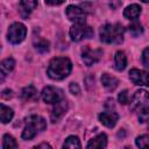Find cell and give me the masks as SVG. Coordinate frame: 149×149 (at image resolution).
Listing matches in <instances>:
<instances>
[{
    "instance_id": "6da1fadb",
    "label": "cell",
    "mask_w": 149,
    "mask_h": 149,
    "mask_svg": "<svg viewBox=\"0 0 149 149\" xmlns=\"http://www.w3.org/2000/svg\"><path fill=\"white\" fill-rule=\"evenodd\" d=\"M72 70V63L66 57L52 58L48 65L47 74L55 80H61L66 78Z\"/></svg>"
},
{
    "instance_id": "f1b7e54d",
    "label": "cell",
    "mask_w": 149,
    "mask_h": 149,
    "mask_svg": "<svg viewBox=\"0 0 149 149\" xmlns=\"http://www.w3.org/2000/svg\"><path fill=\"white\" fill-rule=\"evenodd\" d=\"M69 88H70V92L72 94H79V92H80V88H79L78 84H76V83H71Z\"/></svg>"
},
{
    "instance_id": "2e32d148",
    "label": "cell",
    "mask_w": 149,
    "mask_h": 149,
    "mask_svg": "<svg viewBox=\"0 0 149 149\" xmlns=\"http://www.w3.org/2000/svg\"><path fill=\"white\" fill-rule=\"evenodd\" d=\"M106 146H107V136L104 133L97 135L87 143V148H105Z\"/></svg>"
},
{
    "instance_id": "9c48e42d",
    "label": "cell",
    "mask_w": 149,
    "mask_h": 149,
    "mask_svg": "<svg viewBox=\"0 0 149 149\" xmlns=\"http://www.w3.org/2000/svg\"><path fill=\"white\" fill-rule=\"evenodd\" d=\"M65 14H66L68 19L74 23L85 22V19H86V13L84 12V9H81L78 6H73V5H70L66 7Z\"/></svg>"
},
{
    "instance_id": "d6a6232c",
    "label": "cell",
    "mask_w": 149,
    "mask_h": 149,
    "mask_svg": "<svg viewBox=\"0 0 149 149\" xmlns=\"http://www.w3.org/2000/svg\"><path fill=\"white\" fill-rule=\"evenodd\" d=\"M141 1H143V2H149V0H141Z\"/></svg>"
},
{
    "instance_id": "8fae6325",
    "label": "cell",
    "mask_w": 149,
    "mask_h": 149,
    "mask_svg": "<svg viewBox=\"0 0 149 149\" xmlns=\"http://www.w3.org/2000/svg\"><path fill=\"white\" fill-rule=\"evenodd\" d=\"M68 107H69V106H68V102H66V100H65L64 98H63L61 101L54 104V108H52V112H51V115H50L51 121H52V122L59 121V120L64 116V114L66 113Z\"/></svg>"
},
{
    "instance_id": "4dcf8cb0",
    "label": "cell",
    "mask_w": 149,
    "mask_h": 149,
    "mask_svg": "<svg viewBox=\"0 0 149 149\" xmlns=\"http://www.w3.org/2000/svg\"><path fill=\"white\" fill-rule=\"evenodd\" d=\"M13 92H12V90H5L3 92H2V98H5V99H8V98H10L13 94H12Z\"/></svg>"
},
{
    "instance_id": "4fadbf2b",
    "label": "cell",
    "mask_w": 149,
    "mask_h": 149,
    "mask_svg": "<svg viewBox=\"0 0 149 149\" xmlns=\"http://www.w3.org/2000/svg\"><path fill=\"white\" fill-rule=\"evenodd\" d=\"M36 6H37V0H20L19 9L23 17H28L29 14L36 8Z\"/></svg>"
},
{
    "instance_id": "ffe728a7",
    "label": "cell",
    "mask_w": 149,
    "mask_h": 149,
    "mask_svg": "<svg viewBox=\"0 0 149 149\" xmlns=\"http://www.w3.org/2000/svg\"><path fill=\"white\" fill-rule=\"evenodd\" d=\"M34 45H35V49L37 51H40L41 54H44V52L49 51V42L44 38H41V37L35 38L34 40Z\"/></svg>"
},
{
    "instance_id": "44dd1931",
    "label": "cell",
    "mask_w": 149,
    "mask_h": 149,
    "mask_svg": "<svg viewBox=\"0 0 149 149\" xmlns=\"http://www.w3.org/2000/svg\"><path fill=\"white\" fill-rule=\"evenodd\" d=\"M21 97L24 100H33L37 98V91L34 86H27L22 90L21 92Z\"/></svg>"
},
{
    "instance_id": "d4e9b609",
    "label": "cell",
    "mask_w": 149,
    "mask_h": 149,
    "mask_svg": "<svg viewBox=\"0 0 149 149\" xmlns=\"http://www.w3.org/2000/svg\"><path fill=\"white\" fill-rule=\"evenodd\" d=\"M135 143L139 148H149V135H141L137 136Z\"/></svg>"
},
{
    "instance_id": "603a6c76",
    "label": "cell",
    "mask_w": 149,
    "mask_h": 149,
    "mask_svg": "<svg viewBox=\"0 0 149 149\" xmlns=\"http://www.w3.org/2000/svg\"><path fill=\"white\" fill-rule=\"evenodd\" d=\"M63 148H81V144H80V141L77 136H69L64 144H63Z\"/></svg>"
},
{
    "instance_id": "ba28073f",
    "label": "cell",
    "mask_w": 149,
    "mask_h": 149,
    "mask_svg": "<svg viewBox=\"0 0 149 149\" xmlns=\"http://www.w3.org/2000/svg\"><path fill=\"white\" fill-rule=\"evenodd\" d=\"M42 99L47 104H56L63 99V93L59 88L54 86H47L42 91Z\"/></svg>"
},
{
    "instance_id": "7402d4cb",
    "label": "cell",
    "mask_w": 149,
    "mask_h": 149,
    "mask_svg": "<svg viewBox=\"0 0 149 149\" xmlns=\"http://www.w3.org/2000/svg\"><path fill=\"white\" fill-rule=\"evenodd\" d=\"M2 149H16L19 147V144L16 143V141L14 140L13 136H10L9 134L3 135L2 139Z\"/></svg>"
},
{
    "instance_id": "d6986e66",
    "label": "cell",
    "mask_w": 149,
    "mask_h": 149,
    "mask_svg": "<svg viewBox=\"0 0 149 149\" xmlns=\"http://www.w3.org/2000/svg\"><path fill=\"white\" fill-rule=\"evenodd\" d=\"M13 115H14V112H13L12 108L5 106L3 104L0 105V119H1V122L2 123L9 122L13 119Z\"/></svg>"
},
{
    "instance_id": "e0dca14e",
    "label": "cell",
    "mask_w": 149,
    "mask_h": 149,
    "mask_svg": "<svg viewBox=\"0 0 149 149\" xmlns=\"http://www.w3.org/2000/svg\"><path fill=\"white\" fill-rule=\"evenodd\" d=\"M15 66V61L13 58H6L1 62L0 64V70H1V80H3V78L14 69Z\"/></svg>"
},
{
    "instance_id": "277c9868",
    "label": "cell",
    "mask_w": 149,
    "mask_h": 149,
    "mask_svg": "<svg viewBox=\"0 0 149 149\" xmlns=\"http://www.w3.org/2000/svg\"><path fill=\"white\" fill-rule=\"evenodd\" d=\"M93 29L87 26L85 22L81 23H74L70 28V37L74 42H79L84 38H91L93 36Z\"/></svg>"
},
{
    "instance_id": "7c38bea8",
    "label": "cell",
    "mask_w": 149,
    "mask_h": 149,
    "mask_svg": "<svg viewBox=\"0 0 149 149\" xmlns=\"http://www.w3.org/2000/svg\"><path fill=\"white\" fill-rule=\"evenodd\" d=\"M118 120H119V115H118L115 112H112V111L102 112V113L99 114V121H100L104 126H106V127H108V128L114 127V126L116 125Z\"/></svg>"
},
{
    "instance_id": "83f0119b",
    "label": "cell",
    "mask_w": 149,
    "mask_h": 149,
    "mask_svg": "<svg viewBox=\"0 0 149 149\" xmlns=\"http://www.w3.org/2000/svg\"><path fill=\"white\" fill-rule=\"evenodd\" d=\"M142 63L147 69H149V47L146 48L142 52Z\"/></svg>"
},
{
    "instance_id": "30bf717a",
    "label": "cell",
    "mask_w": 149,
    "mask_h": 149,
    "mask_svg": "<svg viewBox=\"0 0 149 149\" xmlns=\"http://www.w3.org/2000/svg\"><path fill=\"white\" fill-rule=\"evenodd\" d=\"M129 78L133 81L134 85L137 86H149V73L139 70V69H132L129 71Z\"/></svg>"
},
{
    "instance_id": "cb8c5ba5",
    "label": "cell",
    "mask_w": 149,
    "mask_h": 149,
    "mask_svg": "<svg viewBox=\"0 0 149 149\" xmlns=\"http://www.w3.org/2000/svg\"><path fill=\"white\" fill-rule=\"evenodd\" d=\"M128 29H129V33L132 34V36H134V37H137V36H140V35L143 33L142 26H141L140 23H137V22L132 23V24L128 27Z\"/></svg>"
},
{
    "instance_id": "9a60e30c",
    "label": "cell",
    "mask_w": 149,
    "mask_h": 149,
    "mask_svg": "<svg viewBox=\"0 0 149 149\" xmlns=\"http://www.w3.org/2000/svg\"><path fill=\"white\" fill-rule=\"evenodd\" d=\"M141 14V7L136 3H133L130 6H127L123 10V16L128 20H135Z\"/></svg>"
},
{
    "instance_id": "7a4b0ae2",
    "label": "cell",
    "mask_w": 149,
    "mask_h": 149,
    "mask_svg": "<svg viewBox=\"0 0 149 149\" xmlns=\"http://www.w3.org/2000/svg\"><path fill=\"white\" fill-rule=\"evenodd\" d=\"M100 40L105 43L119 44L123 42L125 28L119 23H107L100 28Z\"/></svg>"
},
{
    "instance_id": "f546056e",
    "label": "cell",
    "mask_w": 149,
    "mask_h": 149,
    "mask_svg": "<svg viewBox=\"0 0 149 149\" xmlns=\"http://www.w3.org/2000/svg\"><path fill=\"white\" fill-rule=\"evenodd\" d=\"M44 1H45V3H48V5H51V6H58V5L63 3L65 0H44Z\"/></svg>"
},
{
    "instance_id": "52a82bcc",
    "label": "cell",
    "mask_w": 149,
    "mask_h": 149,
    "mask_svg": "<svg viewBox=\"0 0 149 149\" xmlns=\"http://www.w3.org/2000/svg\"><path fill=\"white\" fill-rule=\"evenodd\" d=\"M130 109L137 111L146 107L149 104V93L146 90H137L130 99Z\"/></svg>"
},
{
    "instance_id": "4316f807",
    "label": "cell",
    "mask_w": 149,
    "mask_h": 149,
    "mask_svg": "<svg viewBox=\"0 0 149 149\" xmlns=\"http://www.w3.org/2000/svg\"><path fill=\"white\" fill-rule=\"evenodd\" d=\"M118 100H119V102L122 104V105H127V104H129L130 98H129L128 91H127V90H123L122 92H120L119 95H118Z\"/></svg>"
},
{
    "instance_id": "8992f818",
    "label": "cell",
    "mask_w": 149,
    "mask_h": 149,
    "mask_svg": "<svg viewBox=\"0 0 149 149\" xmlns=\"http://www.w3.org/2000/svg\"><path fill=\"white\" fill-rule=\"evenodd\" d=\"M102 56L101 49H93L90 45H85L81 49V59L87 66H92L93 64L98 63Z\"/></svg>"
},
{
    "instance_id": "5bb4252c",
    "label": "cell",
    "mask_w": 149,
    "mask_h": 149,
    "mask_svg": "<svg viewBox=\"0 0 149 149\" xmlns=\"http://www.w3.org/2000/svg\"><path fill=\"white\" fill-rule=\"evenodd\" d=\"M101 84L108 91H114L118 87V85H119V80L114 76H111L109 73H102V76H101Z\"/></svg>"
},
{
    "instance_id": "1f68e13d",
    "label": "cell",
    "mask_w": 149,
    "mask_h": 149,
    "mask_svg": "<svg viewBox=\"0 0 149 149\" xmlns=\"http://www.w3.org/2000/svg\"><path fill=\"white\" fill-rule=\"evenodd\" d=\"M35 148H51V146H50V144H48V143H41V144L36 146Z\"/></svg>"
},
{
    "instance_id": "484cf974",
    "label": "cell",
    "mask_w": 149,
    "mask_h": 149,
    "mask_svg": "<svg viewBox=\"0 0 149 149\" xmlns=\"http://www.w3.org/2000/svg\"><path fill=\"white\" fill-rule=\"evenodd\" d=\"M139 120H140V122H147V121H149V104L146 107H143V108L140 109Z\"/></svg>"
},
{
    "instance_id": "5b68a950",
    "label": "cell",
    "mask_w": 149,
    "mask_h": 149,
    "mask_svg": "<svg viewBox=\"0 0 149 149\" xmlns=\"http://www.w3.org/2000/svg\"><path fill=\"white\" fill-rule=\"evenodd\" d=\"M27 35V28L21 22H14L7 33V38L12 44H19L21 43Z\"/></svg>"
},
{
    "instance_id": "ac0fdd59",
    "label": "cell",
    "mask_w": 149,
    "mask_h": 149,
    "mask_svg": "<svg viewBox=\"0 0 149 149\" xmlns=\"http://www.w3.org/2000/svg\"><path fill=\"white\" fill-rule=\"evenodd\" d=\"M127 65V57L123 51H116L114 56V68L118 71H122Z\"/></svg>"
},
{
    "instance_id": "3957f363",
    "label": "cell",
    "mask_w": 149,
    "mask_h": 149,
    "mask_svg": "<svg viewBox=\"0 0 149 149\" xmlns=\"http://www.w3.org/2000/svg\"><path fill=\"white\" fill-rule=\"evenodd\" d=\"M47 128L45 120L40 115H30L26 119V126L22 132V139L23 140H31L34 139L37 133L43 132Z\"/></svg>"
}]
</instances>
